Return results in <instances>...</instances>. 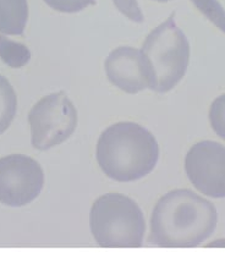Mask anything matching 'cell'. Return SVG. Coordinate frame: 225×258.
<instances>
[{"mask_svg":"<svg viewBox=\"0 0 225 258\" xmlns=\"http://www.w3.org/2000/svg\"><path fill=\"white\" fill-rule=\"evenodd\" d=\"M96 156L106 176L119 182H131L152 173L159 159V146L143 126L117 122L100 135Z\"/></svg>","mask_w":225,"mask_h":258,"instance_id":"cell-2","label":"cell"},{"mask_svg":"<svg viewBox=\"0 0 225 258\" xmlns=\"http://www.w3.org/2000/svg\"><path fill=\"white\" fill-rule=\"evenodd\" d=\"M0 59L8 67L19 69L28 64L31 60V51L22 43L14 42L0 34Z\"/></svg>","mask_w":225,"mask_h":258,"instance_id":"cell-11","label":"cell"},{"mask_svg":"<svg viewBox=\"0 0 225 258\" xmlns=\"http://www.w3.org/2000/svg\"><path fill=\"white\" fill-rule=\"evenodd\" d=\"M89 226L96 242L103 247H141L146 231L141 208L121 194H106L96 200Z\"/></svg>","mask_w":225,"mask_h":258,"instance_id":"cell-3","label":"cell"},{"mask_svg":"<svg viewBox=\"0 0 225 258\" xmlns=\"http://www.w3.org/2000/svg\"><path fill=\"white\" fill-rule=\"evenodd\" d=\"M31 142L38 151L64 143L76 130L77 110L63 91L39 99L28 114Z\"/></svg>","mask_w":225,"mask_h":258,"instance_id":"cell-5","label":"cell"},{"mask_svg":"<svg viewBox=\"0 0 225 258\" xmlns=\"http://www.w3.org/2000/svg\"><path fill=\"white\" fill-rule=\"evenodd\" d=\"M43 2L59 13L74 14L80 13L89 5H93L96 0H43Z\"/></svg>","mask_w":225,"mask_h":258,"instance_id":"cell-14","label":"cell"},{"mask_svg":"<svg viewBox=\"0 0 225 258\" xmlns=\"http://www.w3.org/2000/svg\"><path fill=\"white\" fill-rule=\"evenodd\" d=\"M185 170L191 183L201 194L213 199L225 197V146L202 141L187 152Z\"/></svg>","mask_w":225,"mask_h":258,"instance_id":"cell-7","label":"cell"},{"mask_svg":"<svg viewBox=\"0 0 225 258\" xmlns=\"http://www.w3.org/2000/svg\"><path fill=\"white\" fill-rule=\"evenodd\" d=\"M155 2H159V3H166V2H169V0H155Z\"/></svg>","mask_w":225,"mask_h":258,"instance_id":"cell-16","label":"cell"},{"mask_svg":"<svg viewBox=\"0 0 225 258\" xmlns=\"http://www.w3.org/2000/svg\"><path fill=\"white\" fill-rule=\"evenodd\" d=\"M214 205L191 190L164 195L153 209L148 242L163 247H196L214 233Z\"/></svg>","mask_w":225,"mask_h":258,"instance_id":"cell-1","label":"cell"},{"mask_svg":"<svg viewBox=\"0 0 225 258\" xmlns=\"http://www.w3.org/2000/svg\"><path fill=\"white\" fill-rule=\"evenodd\" d=\"M112 3L121 14L125 15L131 21L137 22V24L145 21V16L141 11L137 0H112Z\"/></svg>","mask_w":225,"mask_h":258,"instance_id":"cell-15","label":"cell"},{"mask_svg":"<svg viewBox=\"0 0 225 258\" xmlns=\"http://www.w3.org/2000/svg\"><path fill=\"white\" fill-rule=\"evenodd\" d=\"M44 187V173L37 160L25 154L0 158V203L22 207L39 196Z\"/></svg>","mask_w":225,"mask_h":258,"instance_id":"cell-6","label":"cell"},{"mask_svg":"<svg viewBox=\"0 0 225 258\" xmlns=\"http://www.w3.org/2000/svg\"><path fill=\"white\" fill-rule=\"evenodd\" d=\"M213 25L225 33V9L218 0H191Z\"/></svg>","mask_w":225,"mask_h":258,"instance_id":"cell-12","label":"cell"},{"mask_svg":"<svg viewBox=\"0 0 225 258\" xmlns=\"http://www.w3.org/2000/svg\"><path fill=\"white\" fill-rule=\"evenodd\" d=\"M17 97L15 90L4 76L0 75V135L4 134L15 119Z\"/></svg>","mask_w":225,"mask_h":258,"instance_id":"cell-10","label":"cell"},{"mask_svg":"<svg viewBox=\"0 0 225 258\" xmlns=\"http://www.w3.org/2000/svg\"><path fill=\"white\" fill-rule=\"evenodd\" d=\"M209 121L214 133L225 141V94L213 100L209 109Z\"/></svg>","mask_w":225,"mask_h":258,"instance_id":"cell-13","label":"cell"},{"mask_svg":"<svg viewBox=\"0 0 225 258\" xmlns=\"http://www.w3.org/2000/svg\"><path fill=\"white\" fill-rule=\"evenodd\" d=\"M28 20L27 0H0V33L20 36Z\"/></svg>","mask_w":225,"mask_h":258,"instance_id":"cell-9","label":"cell"},{"mask_svg":"<svg viewBox=\"0 0 225 258\" xmlns=\"http://www.w3.org/2000/svg\"><path fill=\"white\" fill-rule=\"evenodd\" d=\"M175 14L147 36L142 53L151 73V90L158 93L172 91L185 76L190 61V43L178 27Z\"/></svg>","mask_w":225,"mask_h":258,"instance_id":"cell-4","label":"cell"},{"mask_svg":"<svg viewBox=\"0 0 225 258\" xmlns=\"http://www.w3.org/2000/svg\"><path fill=\"white\" fill-rule=\"evenodd\" d=\"M105 73L115 87L130 94H136L151 87L148 62L141 50L132 47H119L105 60Z\"/></svg>","mask_w":225,"mask_h":258,"instance_id":"cell-8","label":"cell"}]
</instances>
